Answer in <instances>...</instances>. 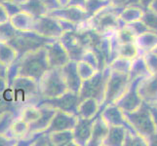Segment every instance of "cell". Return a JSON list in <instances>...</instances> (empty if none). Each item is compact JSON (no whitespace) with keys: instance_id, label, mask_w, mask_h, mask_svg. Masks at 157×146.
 <instances>
[{"instance_id":"cell-1","label":"cell","mask_w":157,"mask_h":146,"mask_svg":"<svg viewBox=\"0 0 157 146\" xmlns=\"http://www.w3.org/2000/svg\"><path fill=\"white\" fill-rule=\"evenodd\" d=\"M26 71L29 72L32 75H37L42 73L43 69H44V66L41 62H39L38 59H32L29 62L26 63L25 66Z\"/></svg>"}]
</instances>
